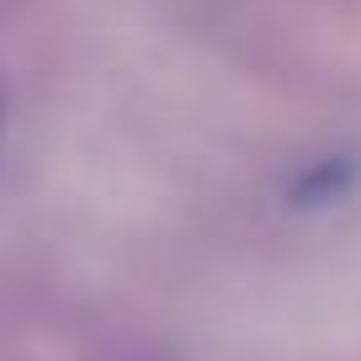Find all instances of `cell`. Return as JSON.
Masks as SVG:
<instances>
[{"instance_id":"cell-1","label":"cell","mask_w":361,"mask_h":361,"mask_svg":"<svg viewBox=\"0 0 361 361\" xmlns=\"http://www.w3.org/2000/svg\"><path fill=\"white\" fill-rule=\"evenodd\" d=\"M350 180H356V165H350V159H319L293 186V202H303V207L308 202H335V197H345Z\"/></svg>"}]
</instances>
